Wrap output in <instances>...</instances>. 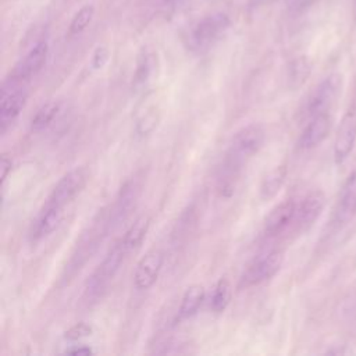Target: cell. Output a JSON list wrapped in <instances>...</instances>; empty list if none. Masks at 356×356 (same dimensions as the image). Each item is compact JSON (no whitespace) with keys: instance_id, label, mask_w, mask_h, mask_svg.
<instances>
[{"instance_id":"cell-13","label":"cell","mask_w":356,"mask_h":356,"mask_svg":"<svg viewBox=\"0 0 356 356\" xmlns=\"http://www.w3.org/2000/svg\"><path fill=\"white\" fill-rule=\"evenodd\" d=\"M356 216V168L346 178L335 210V221L346 224Z\"/></svg>"},{"instance_id":"cell-8","label":"cell","mask_w":356,"mask_h":356,"mask_svg":"<svg viewBox=\"0 0 356 356\" xmlns=\"http://www.w3.org/2000/svg\"><path fill=\"white\" fill-rule=\"evenodd\" d=\"M164 264V253L159 249L147 252L136 264L134 273V285L138 291L150 289L159 280Z\"/></svg>"},{"instance_id":"cell-15","label":"cell","mask_w":356,"mask_h":356,"mask_svg":"<svg viewBox=\"0 0 356 356\" xmlns=\"http://www.w3.org/2000/svg\"><path fill=\"white\" fill-rule=\"evenodd\" d=\"M127 253L128 252L125 250V248L122 246L121 242L117 243L113 249H110V252L106 254L104 260L99 266V270H97L96 275L92 280V284L95 285L96 289L103 286L107 280L113 278L117 274V271L120 270Z\"/></svg>"},{"instance_id":"cell-11","label":"cell","mask_w":356,"mask_h":356,"mask_svg":"<svg viewBox=\"0 0 356 356\" xmlns=\"http://www.w3.org/2000/svg\"><path fill=\"white\" fill-rule=\"evenodd\" d=\"M332 125V118L328 113H321L312 117L310 122L305 127L299 138V147L302 150H310L318 146L330 134Z\"/></svg>"},{"instance_id":"cell-7","label":"cell","mask_w":356,"mask_h":356,"mask_svg":"<svg viewBox=\"0 0 356 356\" xmlns=\"http://www.w3.org/2000/svg\"><path fill=\"white\" fill-rule=\"evenodd\" d=\"M6 85V83H4ZM29 92L22 85H10V89L3 88L0 103V129L4 134L8 127L17 120L26 104Z\"/></svg>"},{"instance_id":"cell-20","label":"cell","mask_w":356,"mask_h":356,"mask_svg":"<svg viewBox=\"0 0 356 356\" xmlns=\"http://www.w3.org/2000/svg\"><path fill=\"white\" fill-rule=\"evenodd\" d=\"M60 108H61V103L57 100H50L43 103L31 120V129L33 132H40L46 129L57 117Z\"/></svg>"},{"instance_id":"cell-14","label":"cell","mask_w":356,"mask_h":356,"mask_svg":"<svg viewBox=\"0 0 356 356\" xmlns=\"http://www.w3.org/2000/svg\"><path fill=\"white\" fill-rule=\"evenodd\" d=\"M325 206V196L321 191L307 193L296 210V220L302 228L310 227L321 214Z\"/></svg>"},{"instance_id":"cell-22","label":"cell","mask_w":356,"mask_h":356,"mask_svg":"<svg viewBox=\"0 0 356 356\" xmlns=\"http://www.w3.org/2000/svg\"><path fill=\"white\" fill-rule=\"evenodd\" d=\"M231 299V285L227 278H220L217 284L214 285L211 299H210V307L216 313H221L227 309Z\"/></svg>"},{"instance_id":"cell-6","label":"cell","mask_w":356,"mask_h":356,"mask_svg":"<svg viewBox=\"0 0 356 356\" xmlns=\"http://www.w3.org/2000/svg\"><path fill=\"white\" fill-rule=\"evenodd\" d=\"M88 182V174L83 168L76 167L64 174L58 182L54 185L51 193L47 197V202L65 207L72 202L85 188Z\"/></svg>"},{"instance_id":"cell-24","label":"cell","mask_w":356,"mask_h":356,"mask_svg":"<svg viewBox=\"0 0 356 356\" xmlns=\"http://www.w3.org/2000/svg\"><path fill=\"white\" fill-rule=\"evenodd\" d=\"M152 74H153V60H152L150 54L143 53L138 58V65H136V71L134 75V85L136 88L143 86L150 79Z\"/></svg>"},{"instance_id":"cell-16","label":"cell","mask_w":356,"mask_h":356,"mask_svg":"<svg viewBox=\"0 0 356 356\" xmlns=\"http://www.w3.org/2000/svg\"><path fill=\"white\" fill-rule=\"evenodd\" d=\"M204 296H206V291H204L203 285L193 284V285L188 286L181 298L177 320L182 321V320H188L192 316H195L197 313L199 307L202 306Z\"/></svg>"},{"instance_id":"cell-1","label":"cell","mask_w":356,"mask_h":356,"mask_svg":"<svg viewBox=\"0 0 356 356\" xmlns=\"http://www.w3.org/2000/svg\"><path fill=\"white\" fill-rule=\"evenodd\" d=\"M266 140V132L259 124H249L242 127L231 139L227 161L242 165L245 161L252 159L260 152Z\"/></svg>"},{"instance_id":"cell-27","label":"cell","mask_w":356,"mask_h":356,"mask_svg":"<svg viewBox=\"0 0 356 356\" xmlns=\"http://www.w3.org/2000/svg\"><path fill=\"white\" fill-rule=\"evenodd\" d=\"M107 58H108V53H107V50H106L104 47L96 49V51H95V54H93V60H92V67H93V70L102 68V67L106 64Z\"/></svg>"},{"instance_id":"cell-3","label":"cell","mask_w":356,"mask_h":356,"mask_svg":"<svg viewBox=\"0 0 356 356\" xmlns=\"http://www.w3.org/2000/svg\"><path fill=\"white\" fill-rule=\"evenodd\" d=\"M343 88V78L339 72L330 74L325 76L310 93L306 103V113L314 117L321 113H328V110L335 104L341 96Z\"/></svg>"},{"instance_id":"cell-21","label":"cell","mask_w":356,"mask_h":356,"mask_svg":"<svg viewBox=\"0 0 356 356\" xmlns=\"http://www.w3.org/2000/svg\"><path fill=\"white\" fill-rule=\"evenodd\" d=\"M312 72V65L306 57H298L295 58L288 68V86L291 89H298L303 86V83L309 79Z\"/></svg>"},{"instance_id":"cell-30","label":"cell","mask_w":356,"mask_h":356,"mask_svg":"<svg viewBox=\"0 0 356 356\" xmlns=\"http://www.w3.org/2000/svg\"><path fill=\"white\" fill-rule=\"evenodd\" d=\"M249 1H250V4H252V6L257 7V6H264V4H268V3H271V1H274V0H249Z\"/></svg>"},{"instance_id":"cell-26","label":"cell","mask_w":356,"mask_h":356,"mask_svg":"<svg viewBox=\"0 0 356 356\" xmlns=\"http://www.w3.org/2000/svg\"><path fill=\"white\" fill-rule=\"evenodd\" d=\"M93 328L90 324L85 321H79L74 325H71L65 332H64V339L67 341H79L85 337H89L92 334Z\"/></svg>"},{"instance_id":"cell-10","label":"cell","mask_w":356,"mask_h":356,"mask_svg":"<svg viewBox=\"0 0 356 356\" xmlns=\"http://www.w3.org/2000/svg\"><path fill=\"white\" fill-rule=\"evenodd\" d=\"M64 218V207L46 202L43 209L33 220L29 231L31 241H39L51 235L61 224Z\"/></svg>"},{"instance_id":"cell-19","label":"cell","mask_w":356,"mask_h":356,"mask_svg":"<svg viewBox=\"0 0 356 356\" xmlns=\"http://www.w3.org/2000/svg\"><path fill=\"white\" fill-rule=\"evenodd\" d=\"M138 196H139V185L135 181L125 182L117 196V202L113 213L114 218L118 221L124 220L127 214L131 211V209L135 206Z\"/></svg>"},{"instance_id":"cell-28","label":"cell","mask_w":356,"mask_h":356,"mask_svg":"<svg viewBox=\"0 0 356 356\" xmlns=\"http://www.w3.org/2000/svg\"><path fill=\"white\" fill-rule=\"evenodd\" d=\"M13 170V160L11 157H8L7 154H3L1 156V160H0V171H1V182H4L7 179V177L10 175Z\"/></svg>"},{"instance_id":"cell-2","label":"cell","mask_w":356,"mask_h":356,"mask_svg":"<svg viewBox=\"0 0 356 356\" xmlns=\"http://www.w3.org/2000/svg\"><path fill=\"white\" fill-rule=\"evenodd\" d=\"M231 21L228 15L216 13L204 17L197 22L189 36V46L196 51H203L213 46L229 28Z\"/></svg>"},{"instance_id":"cell-12","label":"cell","mask_w":356,"mask_h":356,"mask_svg":"<svg viewBox=\"0 0 356 356\" xmlns=\"http://www.w3.org/2000/svg\"><path fill=\"white\" fill-rule=\"evenodd\" d=\"M298 206L292 199H286L277 204L264 220V234L274 236L281 234L296 217Z\"/></svg>"},{"instance_id":"cell-9","label":"cell","mask_w":356,"mask_h":356,"mask_svg":"<svg viewBox=\"0 0 356 356\" xmlns=\"http://www.w3.org/2000/svg\"><path fill=\"white\" fill-rule=\"evenodd\" d=\"M356 143V110H348L342 117L334 142V161L342 164L350 156Z\"/></svg>"},{"instance_id":"cell-29","label":"cell","mask_w":356,"mask_h":356,"mask_svg":"<svg viewBox=\"0 0 356 356\" xmlns=\"http://www.w3.org/2000/svg\"><path fill=\"white\" fill-rule=\"evenodd\" d=\"M65 353L68 355H74V356H88V355H93V349L88 345H72L71 348L65 349Z\"/></svg>"},{"instance_id":"cell-18","label":"cell","mask_w":356,"mask_h":356,"mask_svg":"<svg viewBox=\"0 0 356 356\" xmlns=\"http://www.w3.org/2000/svg\"><path fill=\"white\" fill-rule=\"evenodd\" d=\"M149 227H150V217L146 214L138 217L131 224V227L127 229L125 235L121 239V243L128 253L138 249L142 245V242L145 241L149 232Z\"/></svg>"},{"instance_id":"cell-4","label":"cell","mask_w":356,"mask_h":356,"mask_svg":"<svg viewBox=\"0 0 356 356\" xmlns=\"http://www.w3.org/2000/svg\"><path fill=\"white\" fill-rule=\"evenodd\" d=\"M284 252L271 250L253 259L241 277V284L243 286L259 285L270 278H273L282 267Z\"/></svg>"},{"instance_id":"cell-23","label":"cell","mask_w":356,"mask_h":356,"mask_svg":"<svg viewBox=\"0 0 356 356\" xmlns=\"http://www.w3.org/2000/svg\"><path fill=\"white\" fill-rule=\"evenodd\" d=\"M95 15V7L92 4H85L82 6L76 13L75 15L72 17L71 19V24H70V35H78L81 32H83L88 25L90 24L92 18Z\"/></svg>"},{"instance_id":"cell-5","label":"cell","mask_w":356,"mask_h":356,"mask_svg":"<svg viewBox=\"0 0 356 356\" xmlns=\"http://www.w3.org/2000/svg\"><path fill=\"white\" fill-rule=\"evenodd\" d=\"M49 54L47 42H38L25 57L15 65L10 78L6 81L7 85H21L22 82L35 76L44 65Z\"/></svg>"},{"instance_id":"cell-25","label":"cell","mask_w":356,"mask_h":356,"mask_svg":"<svg viewBox=\"0 0 356 356\" xmlns=\"http://www.w3.org/2000/svg\"><path fill=\"white\" fill-rule=\"evenodd\" d=\"M157 122H159V113L152 108V110H147L143 115H140V118L136 121V127H135V131H136V135L139 136H147L149 134H152L156 127H157Z\"/></svg>"},{"instance_id":"cell-17","label":"cell","mask_w":356,"mask_h":356,"mask_svg":"<svg viewBox=\"0 0 356 356\" xmlns=\"http://www.w3.org/2000/svg\"><path fill=\"white\" fill-rule=\"evenodd\" d=\"M288 175V170L285 165H277L270 170L260 182L259 186V196L263 202L273 199L282 188Z\"/></svg>"}]
</instances>
